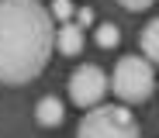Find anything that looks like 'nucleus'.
<instances>
[{
    "label": "nucleus",
    "instance_id": "obj_1",
    "mask_svg": "<svg viewBox=\"0 0 159 138\" xmlns=\"http://www.w3.org/2000/svg\"><path fill=\"white\" fill-rule=\"evenodd\" d=\"M52 48L56 24L45 4L38 0H0V83L21 87L31 83Z\"/></svg>",
    "mask_w": 159,
    "mask_h": 138
},
{
    "label": "nucleus",
    "instance_id": "obj_2",
    "mask_svg": "<svg viewBox=\"0 0 159 138\" xmlns=\"http://www.w3.org/2000/svg\"><path fill=\"white\" fill-rule=\"evenodd\" d=\"M111 90L118 93V100L125 104H142L152 97L156 90V73H152V62L149 59H139V55H125L114 66V76H111Z\"/></svg>",
    "mask_w": 159,
    "mask_h": 138
},
{
    "label": "nucleus",
    "instance_id": "obj_3",
    "mask_svg": "<svg viewBox=\"0 0 159 138\" xmlns=\"http://www.w3.org/2000/svg\"><path fill=\"white\" fill-rule=\"evenodd\" d=\"M76 138H142L135 118L125 107H90V114L80 121Z\"/></svg>",
    "mask_w": 159,
    "mask_h": 138
},
{
    "label": "nucleus",
    "instance_id": "obj_4",
    "mask_svg": "<svg viewBox=\"0 0 159 138\" xmlns=\"http://www.w3.org/2000/svg\"><path fill=\"white\" fill-rule=\"evenodd\" d=\"M107 90H111L107 76H104V69L93 66V62L76 66L73 76H69V97H73L76 107H87V110L97 107V104L104 100V93H107Z\"/></svg>",
    "mask_w": 159,
    "mask_h": 138
},
{
    "label": "nucleus",
    "instance_id": "obj_5",
    "mask_svg": "<svg viewBox=\"0 0 159 138\" xmlns=\"http://www.w3.org/2000/svg\"><path fill=\"white\" fill-rule=\"evenodd\" d=\"M83 45H87L83 28L73 24V21H62V28L56 31V48H59L62 55H80V52H83Z\"/></svg>",
    "mask_w": 159,
    "mask_h": 138
},
{
    "label": "nucleus",
    "instance_id": "obj_6",
    "mask_svg": "<svg viewBox=\"0 0 159 138\" xmlns=\"http://www.w3.org/2000/svg\"><path fill=\"white\" fill-rule=\"evenodd\" d=\"M62 118H66V110H62V100H59V97H42V100H38L35 121H38L42 128H56V124H62Z\"/></svg>",
    "mask_w": 159,
    "mask_h": 138
},
{
    "label": "nucleus",
    "instance_id": "obj_7",
    "mask_svg": "<svg viewBox=\"0 0 159 138\" xmlns=\"http://www.w3.org/2000/svg\"><path fill=\"white\" fill-rule=\"evenodd\" d=\"M142 52H145V59L152 62V66H159V17L156 21H149L145 28H142Z\"/></svg>",
    "mask_w": 159,
    "mask_h": 138
},
{
    "label": "nucleus",
    "instance_id": "obj_8",
    "mask_svg": "<svg viewBox=\"0 0 159 138\" xmlns=\"http://www.w3.org/2000/svg\"><path fill=\"white\" fill-rule=\"evenodd\" d=\"M93 38H97L100 48H114V45L121 42V31H118V24H107V21H104V24L97 28V35H93Z\"/></svg>",
    "mask_w": 159,
    "mask_h": 138
},
{
    "label": "nucleus",
    "instance_id": "obj_9",
    "mask_svg": "<svg viewBox=\"0 0 159 138\" xmlns=\"http://www.w3.org/2000/svg\"><path fill=\"white\" fill-rule=\"evenodd\" d=\"M52 17H59V21H69L73 17V4L69 0H52V11H48Z\"/></svg>",
    "mask_w": 159,
    "mask_h": 138
},
{
    "label": "nucleus",
    "instance_id": "obj_10",
    "mask_svg": "<svg viewBox=\"0 0 159 138\" xmlns=\"http://www.w3.org/2000/svg\"><path fill=\"white\" fill-rule=\"evenodd\" d=\"M121 7H128V11H145V7H152L156 0H118Z\"/></svg>",
    "mask_w": 159,
    "mask_h": 138
},
{
    "label": "nucleus",
    "instance_id": "obj_11",
    "mask_svg": "<svg viewBox=\"0 0 159 138\" xmlns=\"http://www.w3.org/2000/svg\"><path fill=\"white\" fill-rule=\"evenodd\" d=\"M76 24H80V28H87V24H93V11H87V7H83V11L76 14Z\"/></svg>",
    "mask_w": 159,
    "mask_h": 138
}]
</instances>
